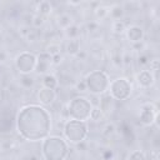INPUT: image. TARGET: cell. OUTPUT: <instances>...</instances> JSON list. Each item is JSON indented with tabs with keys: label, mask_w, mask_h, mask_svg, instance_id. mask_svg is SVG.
Wrapping results in <instances>:
<instances>
[{
	"label": "cell",
	"mask_w": 160,
	"mask_h": 160,
	"mask_svg": "<svg viewBox=\"0 0 160 160\" xmlns=\"http://www.w3.org/2000/svg\"><path fill=\"white\" fill-rule=\"evenodd\" d=\"M115 132H116V126H115L114 122H108V124H105V126L102 128V135L106 136V138L112 136Z\"/></svg>",
	"instance_id": "cell-25"
},
{
	"label": "cell",
	"mask_w": 160,
	"mask_h": 160,
	"mask_svg": "<svg viewBox=\"0 0 160 160\" xmlns=\"http://www.w3.org/2000/svg\"><path fill=\"white\" fill-rule=\"evenodd\" d=\"M56 25H58L60 29L65 30L66 28H69L70 25H72V18H71L69 14H61V15H59L58 19H56Z\"/></svg>",
	"instance_id": "cell-18"
},
{
	"label": "cell",
	"mask_w": 160,
	"mask_h": 160,
	"mask_svg": "<svg viewBox=\"0 0 160 160\" xmlns=\"http://www.w3.org/2000/svg\"><path fill=\"white\" fill-rule=\"evenodd\" d=\"M8 60V54L5 51H0V62H5Z\"/></svg>",
	"instance_id": "cell-38"
},
{
	"label": "cell",
	"mask_w": 160,
	"mask_h": 160,
	"mask_svg": "<svg viewBox=\"0 0 160 160\" xmlns=\"http://www.w3.org/2000/svg\"><path fill=\"white\" fill-rule=\"evenodd\" d=\"M111 29H112V31L116 32V34H122V32H125V30H126V24H125L122 20H116V21H112Z\"/></svg>",
	"instance_id": "cell-24"
},
{
	"label": "cell",
	"mask_w": 160,
	"mask_h": 160,
	"mask_svg": "<svg viewBox=\"0 0 160 160\" xmlns=\"http://www.w3.org/2000/svg\"><path fill=\"white\" fill-rule=\"evenodd\" d=\"M20 84H21L24 88L30 89V88H32V86H34V84H35V79H34L30 74L21 75V76H20Z\"/></svg>",
	"instance_id": "cell-23"
},
{
	"label": "cell",
	"mask_w": 160,
	"mask_h": 160,
	"mask_svg": "<svg viewBox=\"0 0 160 160\" xmlns=\"http://www.w3.org/2000/svg\"><path fill=\"white\" fill-rule=\"evenodd\" d=\"M124 14H125V10H124V8L121 6V5H112L110 9H109V15H110V18L114 20V21H116V20H121L122 19V16H124Z\"/></svg>",
	"instance_id": "cell-15"
},
{
	"label": "cell",
	"mask_w": 160,
	"mask_h": 160,
	"mask_svg": "<svg viewBox=\"0 0 160 160\" xmlns=\"http://www.w3.org/2000/svg\"><path fill=\"white\" fill-rule=\"evenodd\" d=\"M58 85H59L58 78H56L54 74H49V72H48V74L44 75V78H42V86L55 90Z\"/></svg>",
	"instance_id": "cell-16"
},
{
	"label": "cell",
	"mask_w": 160,
	"mask_h": 160,
	"mask_svg": "<svg viewBox=\"0 0 160 160\" xmlns=\"http://www.w3.org/2000/svg\"><path fill=\"white\" fill-rule=\"evenodd\" d=\"M29 160H38V156L36 155H31V156H29Z\"/></svg>",
	"instance_id": "cell-39"
},
{
	"label": "cell",
	"mask_w": 160,
	"mask_h": 160,
	"mask_svg": "<svg viewBox=\"0 0 160 160\" xmlns=\"http://www.w3.org/2000/svg\"><path fill=\"white\" fill-rule=\"evenodd\" d=\"M51 66H52V64H51V56L48 52L41 51L39 55H36L35 71L38 74H48V71L50 70Z\"/></svg>",
	"instance_id": "cell-10"
},
{
	"label": "cell",
	"mask_w": 160,
	"mask_h": 160,
	"mask_svg": "<svg viewBox=\"0 0 160 160\" xmlns=\"http://www.w3.org/2000/svg\"><path fill=\"white\" fill-rule=\"evenodd\" d=\"M112 64L116 66V68H120L122 66V56L120 54H116L112 56Z\"/></svg>",
	"instance_id": "cell-32"
},
{
	"label": "cell",
	"mask_w": 160,
	"mask_h": 160,
	"mask_svg": "<svg viewBox=\"0 0 160 160\" xmlns=\"http://www.w3.org/2000/svg\"><path fill=\"white\" fill-rule=\"evenodd\" d=\"M45 21H46V18H44L42 15H39V14H35L32 16V19H31V25L34 28L39 29V28H41L45 24Z\"/></svg>",
	"instance_id": "cell-26"
},
{
	"label": "cell",
	"mask_w": 160,
	"mask_h": 160,
	"mask_svg": "<svg viewBox=\"0 0 160 160\" xmlns=\"http://www.w3.org/2000/svg\"><path fill=\"white\" fill-rule=\"evenodd\" d=\"M138 62H139V65H146V64H149L148 56H146V55H140V56L138 58Z\"/></svg>",
	"instance_id": "cell-37"
},
{
	"label": "cell",
	"mask_w": 160,
	"mask_h": 160,
	"mask_svg": "<svg viewBox=\"0 0 160 160\" xmlns=\"http://www.w3.org/2000/svg\"><path fill=\"white\" fill-rule=\"evenodd\" d=\"M36 10H38L36 14L42 15L44 18H46V16H49V15L51 14V11H52V5H51L49 1H40V2L38 4Z\"/></svg>",
	"instance_id": "cell-17"
},
{
	"label": "cell",
	"mask_w": 160,
	"mask_h": 160,
	"mask_svg": "<svg viewBox=\"0 0 160 160\" xmlns=\"http://www.w3.org/2000/svg\"><path fill=\"white\" fill-rule=\"evenodd\" d=\"M64 34H65V36H66L69 40L78 39V36H79V34H80V28H79L78 25L72 24V25H70L69 28H66V29L64 30Z\"/></svg>",
	"instance_id": "cell-19"
},
{
	"label": "cell",
	"mask_w": 160,
	"mask_h": 160,
	"mask_svg": "<svg viewBox=\"0 0 160 160\" xmlns=\"http://www.w3.org/2000/svg\"><path fill=\"white\" fill-rule=\"evenodd\" d=\"M144 42L142 41H140V42H135V44H131V49L132 50H136V51H139V50H142L144 49Z\"/></svg>",
	"instance_id": "cell-36"
},
{
	"label": "cell",
	"mask_w": 160,
	"mask_h": 160,
	"mask_svg": "<svg viewBox=\"0 0 160 160\" xmlns=\"http://www.w3.org/2000/svg\"><path fill=\"white\" fill-rule=\"evenodd\" d=\"M100 110L102 111V114L105 116H109L114 109H115V100L109 95V94H104L100 96V100H99V105Z\"/></svg>",
	"instance_id": "cell-13"
},
{
	"label": "cell",
	"mask_w": 160,
	"mask_h": 160,
	"mask_svg": "<svg viewBox=\"0 0 160 160\" xmlns=\"http://www.w3.org/2000/svg\"><path fill=\"white\" fill-rule=\"evenodd\" d=\"M61 61H62V55L61 54H58V55L51 56V64L52 65H59Z\"/></svg>",
	"instance_id": "cell-33"
},
{
	"label": "cell",
	"mask_w": 160,
	"mask_h": 160,
	"mask_svg": "<svg viewBox=\"0 0 160 160\" xmlns=\"http://www.w3.org/2000/svg\"><path fill=\"white\" fill-rule=\"evenodd\" d=\"M109 6H105V5H99L98 8H95L94 10V14H95V18L96 19H104L109 15Z\"/></svg>",
	"instance_id": "cell-21"
},
{
	"label": "cell",
	"mask_w": 160,
	"mask_h": 160,
	"mask_svg": "<svg viewBox=\"0 0 160 160\" xmlns=\"http://www.w3.org/2000/svg\"><path fill=\"white\" fill-rule=\"evenodd\" d=\"M62 134H64V139L66 140V142L76 145L79 142H82L86 139L89 134V125L86 121L69 119L64 124Z\"/></svg>",
	"instance_id": "cell-3"
},
{
	"label": "cell",
	"mask_w": 160,
	"mask_h": 160,
	"mask_svg": "<svg viewBox=\"0 0 160 160\" xmlns=\"http://www.w3.org/2000/svg\"><path fill=\"white\" fill-rule=\"evenodd\" d=\"M158 119H159V112H158V109L152 104L146 102L141 105L140 111H139V121L141 125L151 126L154 122L158 124Z\"/></svg>",
	"instance_id": "cell-8"
},
{
	"label": "cell",
	"mask_w": 160,
	"mask_h": 160,
	"mask_svg": "<svg viewBox=\"0 0 160 160\" xmlns=\"http://www.w3.org/2000/svg\"><path fill=\"white\" fill-rule=\"evenodd\" d=\"M112 158H114V152L111 150H105L102 152V159L104 160H111Z\"/></svg>",
	"instance_id": "cell-34"
},
{
	"label": "cell",
	"mask_w": 160,
	"mask_h": 160,
	"mask_svg": "<svg viewBox=\"0 0 160 160\" xmlns=\"http://www.w3.org/2000/svg\"><path fill=\"white\" fill-rule=\"evenodd\" d=\"M45 52H48L50 56H54V55H58V54H61V45L58 44V42H50L46 45Z\"/></svg>",
	"instance_id": "cell-20"
},
{
	"label": "cell",
	"mask_w": 160,
	"mask_h": 160,
	"mask_svg": "<svg viewBox=\"0 0 160 160\" xmlns=\"http://www.w3.org/2000/svg\"><path fill=\"white\" fill-rule=\"evenodd\" d=\"M104 118H105V115L102 114V111L100 110V108L99 106H92V109L90 111V120L98 122V121H101Z\"/></svg>",
	"instance_id": "cell-22"
},
{
	"label": "cell",
	"mask_w": 160,
	"mask_h": 160,
	"mask_svg": "<svg viewBox=\"0 0 160 160\" xmlns=\"http://www.w3.org/2000/svg\"><path fill=\"white\" fill-rule=\"evenodd\" d=\"M38 39H39V32L36 30H32V29H30L29 32L25 35V40L28 42H35Z\"/></svg>",
	"instance_id": "cell-29"
},
{
	"label": "cell",
	"mask_w": 160,
	"mask_h": 160,
	"mask_svg": "<svg viewBox=\"0 0 160 160\" xmlns=\"http://www.w3.org/2000/svg\"><path fill=\"white\" fill-rule=\"evenodd\" d=\"M56 91L52 90V89H49V88H45V86H41L38 92H36V98H38V101L42 105V106H48V105H51L54 104V101L56 100Z\"/></svg>",
	"instance_id": "cell-9"
},
{
	"label": "cell",
	"mask_w": 160,
	"mask_h": 160,
	"mask_svg": "<svg viewBox=\"0 0 160 160\" xmlns=\"http://www.w3.org/2000/svg\"><path fill=\"white\" fill-rule=\"evenodd\" d=\"M131 64V56H130V54L129 52H126V54H124V56H122V65H130Z\"/></svg>",
	"instance_id": "cell-35"
},
{
	"label": "cell",
	"mask_w": 160,
	"mask_h": 160,
	"mask_svg": "<svg viewBox=\"0 0 160 160\" xmlns=\"http://www.w3.org/2000/svg\"><path fill=\"white\" fill-rule=\"evenodd\" d=\"M91 109H92V105H91L90 100L85 96L72 98L66 106L69 119L79 120V121H88L90 119Z\"/></svg>",
	"instance_id": "cell-5"
},
{
	"label": "cell",
	"mask_w": 160,
	"mask_h": 160,
	"mask_svg": "<svg viewBox=\"0 0 160 160\" xmlns=\"http://www.w3.org/2000/svg\"><path fill=\"white\" fill-rule=\"evenodd\" d=\"M16 130L28 141H42L50 135L52 120L50 111L38 104L22 106L16 115Z\"/></svg>",
	"instance_id": "cell-1"
},
{
	"label": "cell",
	"mask_w": 160,
	"mask_h": 160,
	"mask_svg": "<svg viewBox=\"0 0 160 160\" xmlns=\"http://www.w3.org/2000/svg\"><path fill=\"white\" fill-rule=\"evenodd\" d=\"M86 89L92 94L101 96L108 92L110 85V78L104 70H92L85 76Z\"/></svg>",
	"instance_id": "cell-4"
},
{
	"label": "cell",
	"mask_w": 160,
	"mask_h": 160,
	"mask_svg": "<svg viewBox=\"0 0 160 160\" xmlns=\"http://www.w3.org/2000/svg\"><path fill=\"white\" fill-rule=\"evenodd\" d=\"M109 95L114 100H126L132 92V85L126 78H116L110 81Z\"/></svg>",
	"instance_id": "cell-6"
},
{
	"label": "cell",
	"mask_w": 160,
	"mask_h": 160,
	"mask_svg": "<svg viewBox=\"0 0 160 160\" xmlns=\"http://www.w3.org/2000/svg\"><path fill=\"white\" fill-rule=\"evenodd\" d=\"M36 55L31 51H22L15 58V68L20 75L31 74L35 71Z\"/></svg>",
	"instance_id": "cell-7"
},
{
	"label": "cell",
	"mask_w": 160,
	"mask_h": 160,
	"mask_svg": "<svg viewBox=\"0 0 160 160\" xmlns=\"http://www.w3.org/2000/svg\"><path fill=\"white\" fill-rule=\"evenodd\" d=\"M65 51L68 55L75 56L79 51H80V40L79 39H72V40H68L66 46H65Z\"/></svg>",
	"instance_id": "cell-14"
},
{
	"label": "cell",
	"mask_w": 160,
	"mask_h": 160,
	"mask_svg": "<svg viewBox=\"0 0 160 160\" xmlns=\"http://www.w3.org/2000/svg\"><path fill=\"white\" fill-rule=\"evenodd\" d=\"M149 65H150V71L154 74V72H158L159 70V59H154V60H150L149 61Z\"/></svg>",
	"instance_id": "cell-31"
},
{
	"label": "cell",
	"mask_w": 160,
	"mask_h": 160,
	"mask_svg": "<svg viewBox=\"0 0 160 160\" xmlns=\"http://www.w3.org/2000/svg\"><path fill=\"white\" fill-rule=\"evenodd\" d=\"M58 82H59L60 85L69 86V85L72 84V78H71L70 75H65V74H62V75H60V76L58 78Z\"/></svg>",
	"instance_id": "cell-28"
},
{
	"label": "cell",
	"mask_w": 160,
	"mask_h": 160,
	"mask_svg": "<svg viewBox=\"0 0 160 160\" xmlns=\"http://www.w3.org/2000/svg\"><path fill=\"white\" fill-rule=\"evenodd\" d=\"M74 89H75L78 92H84V91H86L88 89H86V82H85V80L81 79V80L76 81V82L74 84Z\"/></svg>",
	"instance_id": "cell-30"
},
{
	"label": "cell",
	"mask_w": 160,
	"mask_h": 160,
	"mask_svg": "<svg viewBox=\"0 0 160 160\" xmlns=\"http://www.w3.org/2000/svg\"><path fill=\"white\" fill-rule=\"evenodd\" d=\"M128 160H146V155L142 150H134L129 154Z\"/></svg>",
	"instance_id": "cell-27"
},
{
	"label": "cell",
	"mask_w": 160,
	"mask_h": 160,
	"mask_svg": "<svg viewBox=\"0 0 160 160\" xmlns=\"http://www.w3.org/2000/svg\"><path fill=\"white\" fill-rule=\"evenodd\" d=\"M125 35H126V39L129 40V42H131V44L140 42L144 39V29L139 25H130L126 28Z\"/></svg>",
	"instance_id": "cell-12"
},
{
	"label": "cell",
	"mask_w": 160,
	"mask_h": 160,
	"mask_svg": "<svg viewBox=\"0 0 160 160\" xmlns=\"http://www.w3.org/2000/svg\"><path fill=\"white\" fill-rule=\"evenodd\" d=\"M136 82H138V85L140 88L148 89V88H150V86L154 85V82H155V75L150 70L142 69V70H140L136 74Z\"/></svg>",
	"instance_id": "cell-11"
},
{
	"label": "cell",
	"mask_w": 160,
	"mask_h": 160,
	"mask_svg": "<svg viewBox=\"0 0 160 160\" xmlns=\"http://www.w3.org/2000/svg\"><path fill=\"white\" fill-rule=\"evenodd\" d=\"M69 154V145L61 136L49 135L41 141V155L44 160H64Z\"/></svg>",
	"instance_id": "cell-2"
}]
</instances>
